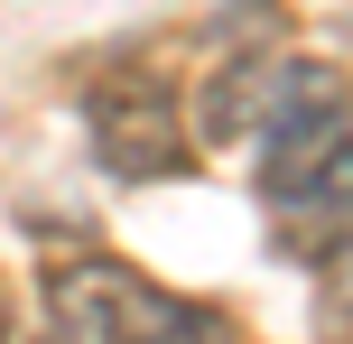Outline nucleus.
<instances>
[{"label":"nucleus","mask_w":353,"mask_h":344,"mask_svg":"<svg viewBox=\"0 0 353 344\" xmlns=\"http://www.w3.org/2000/svg\"><path fill=\"white\" fill-rule=\"evenodd\" d=\"M47 307H56V326H65V344H242L232 316L159 289L149 270H130V261H112V252L65 261V270L47 279Z\"/></svg>","instance_id":"nucleus-1"},{"label":"nucleus","mask_w":353,"mask_h":344,"mask_svg":"<svg viewBox=\"0 0 353 344\" xmlns=\"http://www.w3.org/2000/svg\"><path fill=\"white\" fill-rule=\"evenodd\" d=\"M261 205L288 233H344L353 223V103L261 140Z\"/></svg>","instance_id":"nucleus-2"},{"label":"nucleus","mask_w":353,"mask_h":344,"mask_svg":"<svg viewBox=\"0 0 353 344\" xmlns=\"http://www.w3.org/2000/svg\"><path fill=\"white\" fill-rule=\"evenodd\" d=\"M84 130H93V159H103L112 177H130V186L176 177V168L195 159L186 112H176V93L159 74H103V84L84 93Z\"/></svg>","instance_id":"nucleus-3"},{"label":"nucleus","mask_w":353,"mask_h":344,"mask_svg":"<svg viewBox=\"0 0 353 344\" xmlns=\"http://www.w3.org/2000/svg\"><path fill=\"white\" fill-rule=\"evenodd\" d=\"M316 279H325V298H335V316H353V223L335 233V252L316 261Z\"/></svg>","instance_id":"nucleus-4"}]
</instances>
